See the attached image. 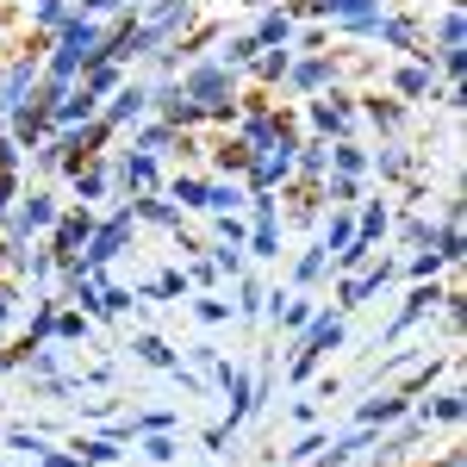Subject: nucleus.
Segmentation results:
<instances>
[{
  "instance_id": "obj_26",
  "label": "nucleus",
  "mask_w": 467,
  "mask_h": 467,
  "mask_svg": "<svg viewBox=\"0 0 467 467\" xmlns=\"http://www.w3.org/2000/svg\"><path fill=\"white\" fill-rule=\"evenodd\" d=\"M293 26H287V13H275V19H262V37L255 44H275V37H287Z\"/></svg>"
},
{
  "instance_id": "obj_9",
  "label": "nucleus",
  "mask_w": 467,
  "mask_h": 467,
  "mask_svg": "<svg viewBox=\"0 0 467 467\" xmlns=\"http://www.w3.org/2000/svg\"><path fill=\"white\" fill-rule=\"evenodd\" d=\"M218 380H224V393H231V424L250 411V374H237V368H218Z\"/></svg>"
},
{
  "instance_id": "obj_35",
  "label": "nucleus",
  "mask_w": 467,
  "mask_h": 467,
  "mask_svg": "<svg viewBox=\"0 0 467 467\" xmlns=\"http://www.w3.org/2000/svg\"><path fill=\"white\" fill-rule=\"evenodd\" d=\"M13 206V169H0V213Z\"/></svg>"
},
{
  "instance_id": "obj_30",
  "label": "nucleus",
  "mask_w": 467,
  "mask_h": 467,
  "mask_svg": "<svg viewBox=\"0 0 467 467\" xmlns=\"http://www.w3.org/2000/svg\"><path fill=\"white\" fill-rule=\"evenodd\" d=\"M200 318H206V324H224V318H231V306H224V299H200Z\"/></svg>"
},
{
  "instance_id": "obj_7",
  "label": "nucleus",
  "mask_w": 467,
  "mask_h": 467,
  "mask_svg": "<svg viewBox=\"0 0 467 467\" xmlns=\"http://www.w3.org/2000/svg\"><path fill=\"white\" fill-rule=\"evenodd\" d=\"M181 19H187V0H162V6H156V13H150V19H144V32L156 37V44H162V37L175 32Z\"/></svg>"
},
{
  "instance_id": "obj_17",
  "label": "nucleus",
  "mask_w": 467,
  "mask_h": 467,
  "mask_svg": "<svg viewBox=\"0 0 467 467\" xmlns=\"http://www.w3.org/2000/svg\"><path fill=\"white\" fill-rule=\"evenodd\" d=\"M324 75H330V63H318V57H312V63H299V69H293V81H299V88H318Z\"/></svg>"
},
{
  "instance_id": "obj_27",
  "label": "nucleus",
  "mask_w": 467,
  "mask_h": 467,
  "mask_svg": "<svg viewBox=\"0 0 467 467\" xmlns=\"http://www.w3.org/2000/svg\"><path fill=\"white\" fill-rule=\"evenodd\" d=\"M75 181H81V200H94V193L107 187V175H100V169H75Z\"/></svg>"
},
{
  "instance_id": "obj_36",
  "label": "nucleus",
  "mask_w": 467,
  "mask_h": 467,
  "mask_svg": "<svg viewBox=\"0 0 467 467\" xmlns=\"http://www.w3.org/2000/svg\"><path fill=\"white\" fill-rule=\"evenodd\" d=\"M13 162H19V150H13L6 138H0V169H13Z\"/></svg>"
},
{
  "instance_id": "obj_31",
  "label": "nucleus",
  "mask_w": 467,
  "mask_h": 467,
  "mask_svg": "<svg viewBox=\"0 0 467 467\" xmlns=\"http://www.w3.org/2000/svg\"><path fill=\"white\" fill-rule=\"evenodd\" d=\"M255 50H262V44H255V37H237V44H231V50H224V57H231V63H250Z\"/></svg>"
},
{
  "instance_id": "obj_39",
  "label": "nucleus",
  "mask_w": 467,
  "mask_h": 467,
  "mask_svg": "<svg viewBox=\"0 0 467 467\" xmlns=\"http://www.w3.org/2000/svg\"><path fill=\"white\" fill-rule=\"evenodd\" d=\"M44 467H75V455H50V462H44Z\"/></svg>"
},
{
  "instance_id": "obj_5",
  "label": "nucleus",
  "mask_w": 467,
  "mask_h": 467,
  "mask_svg": "<svg viewBox=\"0 0 467 467\" xmlns=\"http://www.w3.org/2000/svg\"><path fill=\"white\" fill-rule=\"evenodd\" d=\"M125 244H131V213L112 218V224H100V231L88 237V268H107V262L125 250Z\"/></svg>"
},
{
  "instance_id": "obj_11",
  "label": "nucleus",
  "mask_w": 467,
  "mask_h": 467,
  "mask_svg": "<svg viewBox=\"0 0 467 467\" xmlns=\"http://www.w3.org/2000/svg\"><path fill=\"white\" fill-rule=\"evenodd\" d=\"M125 187H131V193H150V187H156V162H150V150L125 162Z\"/></svg>"
},
{
  "instance_id": "obj_1",
  "label": "nucleus",
  "mask_w": 467,
  "mask_h": 467,
  "mask_svg": "<svg viewBox=\"0 0 467 467\" xmlns=\"http://www.w3.org/2000/svg\"><path fill=\"white\" fill-rule=\"evenodd\" d=\"M107 37H100V26H88V19H63V44H57V57H50V107L63 100V81H69L75 69H88V63H100L107 50H100Z\"/></svg>"
},
{
  "instance_id": "obj_4",
  "label": "nucleus",
  "mask_w": 467,
  "mask_h": 467,
  "mask_svg": "<svg viewBox=\"0 0 467 467\" xmlns=\"http://www.w3.org/2000/svg\"><path fill=\"white\" fill-rule=\"evenodd\" d=\"M337 343H343V324H337V318H312V324H306V349L293 356V374L306 380V374L318 368V356H324V349H337Z\"/></svg>"
},
{
  "instance_id": "obj_40",
  "label": "nucleus",
  "mask_w": 467,
  "mask_h": 467,
  "mask_svg": "<svg viewBox=\"0 0 467 467\" xmlns=\"http://www.w3.org/2000/svg\"><path fill=\"white\" fill-rule=\"evenodd\" d=\"M88 6H119V0H88Z\"/></svg>"
},
{
  "instance_id": "obj_24",
  "label": "nucleus",
  "mask_w": 467,
  "mask_h": 467,
  "mask_svg": "<svg viewBox=\"0 0 467 467\" xmlns=\"http://www.w3.org/2000/svg\"><path fill=\"white\" fill-rule=\"evenodd\" d=\"M218 162H224V169H250V144H224Z\"/></svg>"
},
{
  "instance_id": "obj_3",
  "label": "nucleus",
  "mask_w": 467,
  "mask_h": 467,
  "mask_svg": "<svg viewBox=\"0 0 467 467\" xmlns=\"http://www.w3.org/2000/svg\"><path fill=\"white\" fill-rule=\"evenodd\" d=\"M224 94H231V75H224V69H193V75H187V100H200V112L224 119V112H231Z\"/></svg>"
},
{
  "instance_id": "obj_16",
  "label": "nucleus",
  "mask_w": 467,
  "mask_h": 467,
  "mask_svg": "<svg viewBox=\"0 0 467 467\" xmlns=\"http://www.w3.org/2000/svg\"><path fill=\"white\" fill-rule=\"evenodd\" d=\"M138 356H144L150 368H175V349H169V343H156V337H138Z\"/></svg>"
},
{
  "instance_id": "obj_32",
  "label": "nucleus",
  "mask_w": 467,
  "mask_h": 467,
  "mask_svg": "<svg viewBox=\"0 0 467 467\" xmlns=\"http://www.w3.org/2000/svg\"><path fill=\"white\" fill-rule=\"evenodd\" d=\"M330 200H356V175H337V181H330Z\"/></svg>"
},
{
  "instance_id": "obj_6",
  "label": "nucleus",
  "mask_w": 467,
  "mask_h": 467,
  "mask_svg": "<svg viewBox=\"0 0 467 467\" xmlns=\"http://www.w3.org/2000/svg\"><path fill=\"white\" fill-rule=\"evenodd\" d=\"M88 237H94V218H88V213L63 218V224H57V255H63V262H81V250H88Z\"/></svg>"
},
{
  "instance_id": "obj_2",
  "label": "nucleus",
  "mask_w": 467,
  "mask_h": 467,
  "mask_svg": "<svg viewBox=\"0 0 467 467\" xmlns=\"http://www.w3.org/2000/svg\"><path fill=\"white\" fill-rule=\"evenodd\" d=\"M293 156H299L293 131H287V125H275L268 138H255V144H250V169H244V175H250L255 187L268 193V187H281V181L293 175Z\"/></svg>"
},
{
  "instance_id": "obj_14",
  "label": "nucleus",
  "mask_w": 467,
  "mask_h": 467,
  "mask_svg": "<svg viewBox=\"0 0 467 467\" xmlns=\"http://www.w3.org/2000/svg\"><path fill=\"white\" fill-rule=\"evenodd\" d=\"M399 411H405V399H399V393H387V399H374V405L361 411V424L374 431V424H387V418H399Z\"/></svg>"
},
{
  "instance_id": "obj_10",
  "label": "nucleus",
  "mask_w": 467,
  "mask_h": 467,
  "mask_svg": "<svg viewBox=\"0 0 467 467\" xmlns=\"http://www.w3.org/2000/svg\"><path fill=\"white\" fill-rule=\"evenodd\" d=\"M380 281H387V262H380V268H368V275H356V281H343V299L361 306L368 293H380Z\"/></svg>"
},
{
  "instance_id": "obj_21",
  "label": "nucleus",
  "mask_w": 467,
  "mask_h": 467,
  "mask_svg": "<svg viewBox=\"0 0 467 467\" xmlns=\"http://www.w3.org/2000/svg\"><path fill=\"white\" fill-rule=\"evenodd\" d=\"M337 175H361V150L356 144H337Z\"/></svg>"
},
{
  "instance_id": "obj_38",
  "label": "nucleus",
  "mask_w": 467,
  "mask_h": 467,
  "mask_svg": "<svg viewBox=\"0 0 467 467\" xmlns=\"http://www.w3.org/2000/svg\"><path fill=\"white\" fill-rule=\"evenodd\" d=\"M312 6H318V13H343V0H312Z\"/></svg>"
},
{
  "instance_id": "obj_8",
  "label": "nucleus",
  "mask_w": 467,
  "mask_h": 467,
  "mask_svg": "<svg viewBox=\"0 0 467 467\" xmlns=\"http://www.w3.org/2000/svg\"><path fill=\"white\" fill-rule=\"evenodd\" d=\"M150 107L144 88H112V107H107V125H119V119H138V112Z\"/></svg>"
},
{
  "instance_id": "obj_29",
  "label": "nucleus",
  "mask_w": 467,
  "mask_h": 467,
  "mask_svg": "<svg viewBox=\"0 0 467 467\" xmlns=\"http://www.w3.org/2000/svg\"><path fill=\"white\" fill-rule=\"evenodd\" d=\"M318 275H324V244L306 255V262H299V281H318Z\"/></svg>"
},
{
  "instance_id": "obj_25",
  "label": "nucleus",
  "mask_w": 467,
  "mask_h": 467,
  "mask_svg": "<svg viewBox=\"0 0 467 467\" xmlns=\"http://www.w3.org/2000/svg\"><path fill=\"white\" fill-rule=\"evenodd\" d=\"M431 411H436V418H442V424H455V418H462L467 405H462V393H449V399H436Z\"/></svg>"
},
{
  "instance_id": "obj_18",
  "label": "nucleus",
  "mask_w": 467,
  "mask_h": 467,
  "mask_svg": "<svg viewBox=\"0 0 467 467\" xmlns=\"http://www.w3.org/2000/svg\"><path fill=\"white\" fill-rule=\"evenodd\" d=\"M175 200L181 206H206V181H175Z\"/></svg>"
},
{
  "instance_id": "obj_15",
  "label": "nucleus",
  "mask_w": 467,
  "mask_h": 467,
  "mask_svg": "<svg viewBox=\"0 0 467 467\" xmlns=\"http://www.w3.org/2000/svg\"><path fill=\"white\" fill-rule=\"evenodd\" d=\"M431 306H436V287H418V293H411V306L399 312V324H393V330H405V324H418L424 312H431Z\"/></svg>"
},
{
  "instance_id": "obj_20",
  "label": "nucleus",
  "mask_w": 467,
  "mask_h": 467,
  "mask_svg": "<svg viewBox=\"0 0 467 467\" xmlns=\"http://www.w3.org/2000/svg\"><path fill=\"white\" fill-rule=\"evenodd\" d=\"M275 318H287L293 330H299V324H312V306H306V299H293V306H275Z\"/></svg>"
},
{
  "instance_id": "obj_34",
  "label": "nucleus",
  "mask_w": 467,
  "mask_h": 467,
  "mask_svg": "<svg viewBox=\"0 0 467 467\" xmlns=\"http://www.w3.org/2000/svg\"><path fill=\"white\" fill-rule=\"evenodd\" d=\"M57 330H63V337H88V324H81V312H69V318H57Z\"/></svg>"
},
{
  "instance_id": "obj_13",
  "label": "nucleus",
  "mask_w": 467,
  "mask_h": 467,
  "mask_svg": "<svg viewBox=\"0 0 467 467\" xmlns=\"http://www.w3.org/2000/svg\"><path fill=\"white\" fill-rule=\"evenodd\" d=\"M162 100H169V125H193V119H206V112H200V100H187V94H162Z\"/></svg>"
},
{
  "instance_id": "obj_19",
  "label": "nucleus",
  "mask_w": 467,
  "mask_h": 467,
  "mask_svg": "<svg viewBox=\"0 0 467 467\" xmlns=\"http://www.w3.org/2000/svg\"><path fill=\"white\" fill-rule=\"evenodd\" d=\"M424 88H431V69H405V75H399V94H411V100H418Z\"/></svg>"
},
{
  "instance_id": "obj_33",
  "label": "nucleus",
  "mask_w": 467,
  "mask_h": 467,
  "mask_svg": "<svg viewBox=\"0 0 467 467\" xmlns=\"http://www.w3.org/2000/svg\"><path fill=\"white\" fill-rule=\"evenodd\" d=\"M169 138H175V131H169V125H156V131H144V150H169Z\"/></svg>"
},
{
  "instance_id": "obj_12",
  "label": "nucleus",
  "mask_w": 467,
  "mask_h": 467,
  "mask_svg": "<svg viewBox=\"0 0 467 467\" xmlns=\"http://www.w3.org/2000/svg\"><path fill=\"white\" fill-rule=\"evenodd\" d=\"M312 119H318L324 131H349V107H343V100H318V107H312Z\"/></svg>"
},
{
  "instance_id": "obj_23",
  "label": "nucleus",
  "mask_w": 467,
  "mask_h": 467,
  "mask_svg": "<svg viewBox=\"0 0 467 467\" xmlns=\"http://www.w3.org/2000/svg\"><path fill=\"white\" fill-rule=\"evenodd\" d=\"M112 455H119L112 442H81V449H75V462H112Z\"/></svg>"
},
{
  "instance_id": "obj_22",
  "label": "nucleus",
  "mask_w": 467,
  "mask_h": 467,
  "mask_svg": "<svg viewBox=\"0 0 467 467\" xmlns=\"http://www.w3.org/2000/svg\"><path fill=\"white\" fill-rule=\"evenodd\" d=\"M138 213H144L150 224H175V206H162V200H150V193H144V206H138Z\"/></svg>"
},
{
  "instance_id": "obj_28",
  "label": "nucleus",
  "mask_w": 467,
  "mask_h": 467,
  "mask_svg": "<svg viewBox=\"0 0 467 467\" xmlns=\"http://www.w3.org/2000/svg\"><path fill=\"white\" fill-rule=\"evenodd\" d=\"M442 50H462V13L442 19Z\"/></svg>"
},
{
  "instance_id": "obj_37",
  "label": "nucleus",
  "mask_w": 467,
  "mask_h": 467,
  "mask_svg": "<svg viewBox=\"0 0 467 467\" xmlns=\"http://www.w3.org/2000/svg\"><path fill=\"white\" fill-rule=\"evenodd\" d=\"M0 318H13V293L0 287Z\"/></svg>"
}]
</instances>
